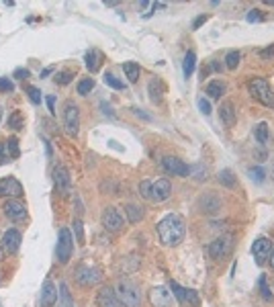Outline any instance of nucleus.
<instances>
[{
	"mask_svg": "<svg viewBox=\"0 0 274 307\" xmlns=\"http://www.w3.org/2000/svg\"><path fill=\"white\" fill-rule=\"evenodd\" d=\"M158 236L162 240L164 246H178L184 236H186V225H184V219L180 215H176V213H170L166 215L160 223H158Z\"/></svg>",
	"mask_w": 274,
	"mask_h": 307,
	"instance_id": "f257e3e1",
	"label": "nucleus"
},
{
	"mask_svg": "<svg viewBox=\"0 0 274 307\" xmlns=\"http://www.w3.org/2000/svg\"><path fill=\"white\" fill-rule=\"evenodd\" d=\"M139 193L145 201L149 203H162L166 199H170L172 193V184L168 178H160V180H143L139 184Z\"/></svg>",
	"mask_w": 274,
	"mask_h": 307,
	"instance_id": "f03ea898",
	"label": "nucleus"
},
{
	"mask_svg": "<svg viewBox=\"0 0 274 307\" xmlns=\"http://www.w3.org/2000/svg\"><path fill=\"white\" fill-rule=\"evenodd\" d=\"M115 293L119 303H123L125 307H139L141 305V293L137 289V285L131 281H119L115 287Z\"/></svg>",
	"mask_w": 274,
	"mask_h": 307,
	"instance_id": "7ed1b4c3",
	"label": "nucleus"
},
{
	"mask_svg": "<svg viewBox=\"0 0 274 307\" xmlns=\"http://www.w3.org/2000/svg\"><path fill=\"white\" fill-rule=\"evenodd\" d=\"M248 88H250V94L260 105H264L268 109H274V90L270 88L268 80H264V78H254Z\"/></svg>",
	"mask_w": 274,
	"mask_h": 307,
	"instance_id": "20e7f679",
	"label": "nucleus"
},
{
	"mask_svg": "<svg viewBox=\"0 0 274 307\" xmlns=\"http://www.w3.org/2000/svg\"><path fill=\"white\" fill-rule=\"evenodd\" d=\"M74 252V238L68 227H62L57 234V244H55V256L60 260V264H68Z\"/></svg>",
	"mask_w": 274,
	"mask_h": 307,
	"instance_id": "39448f33",
	"label": "nucleus"
},
{
	"mask_svg": "<svg viewBox=\"0 0 274 307\" xmlns=\"http://www.w3.org/2000/svg\"><path fill=\"white\" fill-rule=\"evenodd\" d=\"M103 225H105V229H109V232L117 234L125 227V217L117 207H107L105 213H103Z\"/></svg>",
	"mask_w": 274,
	"mask_h": 307,
	"instance_id": "423d86ee",
	"label": "nucleus"
},
{
	"mask_svg": "<svg viewBox=\"0 0 274 307\" xmlns=\"http://www.w3.org/2000/svg\"><path fill=\"white\" fill-rule=\"evenodd\" d=\"M149 303L151 307H174V293L170 291V287H151Z\"/></svg>",
	"mask_w": 274,
	"mask_h": 307,
	"instance_id": "0eeeda50",
	"label": "nucleus"
},
{
	"mask_svg": "<svg viewBox=\"0 0 274 307\" xmlns=\"http://www.w3.org/2000/svg\"><path fill=\"white\" fill-rule=\"evenodd\" d=\"M103 277H101V271L99 268H94L90 264H80L76 268V281L80 283L82 287H92L96 285Z\"/></svg>",
	"mask_w": 274,
	"mask_h": 307,
	"instance_id": "6e6552de",
	"label": "nucleus"
},
{
	"mask_svg": "<svg viewBox=\"0 0 274 307\" xmlns=\"http://www.w3.org/2000/svg\"><path fill=\"white\" fill-rule=\"evenodd\" d=\"M162 168L168 172V174L182 176V178H186L190 174V166H186L180 158H176V156H164L162 158Z\"/></svg>",
	"mask_w": 274,
	"mask_h": 307,
	"instance_id": "1a4fd4ad",
	"label": "nucleus"
},
{
	"mask_svg": "<svg viewBox=\"0 0 274 307\" xmlns=\"http://www.w3.org/2000/svg\"><path fill=\"white\" fill-rule=\"evenodd\" d=\"M53 184L57 188V193L60 195H68L72 190V176L66 166H55L53 170Z\"/></svg>",
	"mask_w": 274,
	"mask_h": 307,
	"instance_id": "9d476101",
	"label": "nucleus"
},
{
	"mask_svg": "<svg viewBox=\"0 0 274 307\" xmlns=\"http://www.w3.org/2000/svg\"><path fill=\"white\" fill-rule=\"evenodd\" d=\"M64 123H66V129H68L70 136H78V129H80V111H78V107L74 103L66 105Z\"/></svg>",
	"mask_w": 274,
	"mask_h": 307,
	"instance_id": "9b49d317",
	"label": "nucleus"
},
{
	"mask_svg": "<svg viewBox=\"0 0 274 307\" xmlns=\"http://www.w3.org/2000/svg\"><path fill=\"white\" fill-rule=\"evenodd\" d=\"M2 211H4V215L10 221H23V219H27V207L21 201H16V199H8L2 205Z\"/></svg>",
	"mask_w": 274,
	"mask_h": 307,
	"instance_id": "f8f14e48",
	"label": "nucleus"
},
{
	"mask_svg": "<svg viewBox=\"0 0 274 307\" xmlns=\"http://www.w3.org/2000/svg\"><path fill=\"white\" fill-rule=\"evenodd\" d=\"M272 250L274 248H272V242L268 238H258L256 242L252 244V254H254V258H256L258 264H264L270 258Z\"/></svg>",
	"mask_w": 274,
	"mask_h": 307,
	"instance_id": "ddd939ff",
	"label": "nucleus"
},
{
	"mask_svg": "<svg viewBox=\"0 0 274 307\" xmlns=\"http://www.w3.org/2000/svg\"><path fill=\"white\" fill-rule=\"evenodd\" d=\"M21 195H23V184L16 178H12V176L0 178V197L14 199V197H21Z\"/></svg>",
	"mask_w": 274,
	"mask_h": 307,
	"instance_id": "4468645a",
	"label": "nucleus"
},
{
	"mask_svg": "<svg viewBox=\"0 0 274 307\" xmlns=\"http://www.w3.org/2000/svg\"><path fill=\"white\" fill-rule=\"evenodd\" d=\"M21 232H16V229H6L4 236H2V250L6 254H16L18 248H21Z\"/></svg>",
	"mask_w": 274,
	"mask_h": 307,
	"instance_id": "2eb2a0df",
	"label": "nucleus"
},
{
	"mask_svg": "<svg viewBox=\"0 0 274 307\" xmlns=\"http://www.w3.org/2000/svg\"><path fill=\"white\" fill-rule=\"evenodd\" d=\"M231 250V236H223V238H217V240H213L211 246H209V254L211 258H223L227 256Z\"/></svg>",
	"mask_w": 274,
	"mask_h": 307,
	"instance_id": "dca6fc26",
	"label": "nucleus"
},
{
	"mask_svg": "<svg viewBox=\"0 0 274 307\" xmlns=\"http://www.w3.org/2000/svg\"><path fill=\"white\" fill-rule=\"evenodd\" d=\"M57 297H60V291L55 289V283L47 279L43 283V287H41V297H39V303H41V307H51V305H55Z\"/></svg>",
	"mask_w": 274,
	"mask_h": 307,
	"instance_id": "f3484780",
	"label": "nucleus"
},
{
	"mask_svg": "<svg viewBox=\"0 0 274 307\" xmlns=\"http://www.w3.org/2000/svg\"><path fill=\"white\" fill-rule=\"evenodd\" d=\"M96 303H99V307H119V299H117V293L111 289V287H103V289L99 291V295H96Z\"/></svg>",
	"mask_w": 274,
	"mask_h": 307,
	"instance_id": "a211bd4d",
	"label": "nucleus"
},
{
	"mask_svg": "<svg viewBox=\"0 0 274 307\" xmlns=\"http://www.w3.org/2000/svg\"><path fill=\"white\" fill-rule=\"evenodd\" d=\"M147 90H149V99H151V103L160 105V103H162V97H164V82H162L160 78H155V76H153V78L149 80Z\"/></svg>",
	"mask_w": 274,
	"mask_h": 307,
	"instance_id": "6ab92c4d",
	"label": "nucleus"
},
{
	"mask_svg": "<svg viewBox=\"0 0 274 307\" xmlns=\"http://www.w3.org/2000/svg\"><path fill=\"white\" fill-rule=\"evenodd\" d=\"M101 62H103V53H101V51H96V49H88V51H86L84 64H86L88 72H99Z\"/></svg>",
	"mask_w": 274,
	"mask_h": 307,
	"instance_id": "aec40b11",
	"label": "nucleus"
},
{
	"mask_svg": "<svg viewBox=\"0 0 274 307\" xmlns=\"http://www.w3.org/2000/svg\"><path fill=\"white\" fill-rule=\"evenodd\" d=\"M219 115H221V121L231 127V125H236V111H233V103L225 101L221 107H219Z\"/></svg>",
	"mask_w": 274,
	"mask_h": 307,
	"instance_id": "412c9836",
	"label": "nucleus"
},
{
	"mask_svg": "<svg viewBox=\"0 0 274 307\" xmlns=\"http://www.w3.org/2000/svg\"><path fill=\"white\" fill-rule=\"evenodd\" d=\"M199 205H201V211H205V213H217L219 207H221V201L215 195H205L199 201Z\"/></svg>",
	"mask_w": 274,
	"mask_h": 307,
	"instance_id": "4be33fe9",
	"label": "nucleus"
},
{
	"mask_svg": "<svg viewBox=\"0 0 274 307\" xmlns=\"http://www.w3.org/2000/svg\"><path fill=\"white\" fill-rule=\"evenodd\" d=\"M211 99H221L223 94H225V82H221V80H213V82H209L207 84V90H205Z\"/></svg>",
	"mask_w": 274,
	"mask_h": 307,
	"instance_id": "5701e85b",
	"label": "nucleus"
},
{
	"mask_svg": "<svg viewBox=\"0 0 274 307\" xmlns=\"http://www.w3.org/2000/svg\"><path fill=\"white\" fill-rule=\"evenodd\" d=\"M194 66H197V53H194V51H186V55H184V64H182V72H184L186 78H190V76H192Z\"/></svg>",
	"mask_w": 274,
	"mask_h": 307,
	"instance_id": "b1692460",
	"label": "nucleus"
},
{
	"mask_svg": "<svg viewBox=\"0 0 274 307\" xmlns=\"http://www.w3.org/2000/svg\"><path fill=\"white\" fill-rule=\"evenodd\" d=\"M125 213H127V219L131 223H137V221L143 219V209L139 205H127L125 207Z\"/></svg>",
	"mask_w": 274,
	"mask_h": 307,
	"instance_id": "393cba45",
	"label": "nucleus"
},
{
	"mask_svg": "<svg viewBox=\"0 0 274 307\" xmlns=\"http://www.w3.org/2000/svg\"><path fill=\"white\" fill-rule=\"evenodd\" d=\"M123 72H125L129 82H137V80H139V66H137L135 62H125L123 64Z\"/></svg>",
	"mask_w": 274,
	"mask_h": 307,
	"instance_id": "a878e982",
	"label": "nucleus"
},
{
	"mask_svg": "<svg viewBox=\"0 0 274 307\" xmlns=\"http://www.w3.org/2000/svg\"><path fill=\"white\" fill-rule=\"evenodd\" d=\"M254 136H256L258 144L266 146V144H268V140H270V131H268V125H266V123H260L256 129H254Z\"/></svg>",
	"mask_w": 274,
	"mask_h": 307,
	"instance_id": "bb28decb",
	"label": "nucleus"
},
{
	"mask_svg": "<svg viewBox=\"0 0 274 307\" xmlns=\"http://www.w3.org/2000/svg\"><path fill=\"white\" fill-rule=\"evenodd\" d=\"M217 178H219V182H221L223 186H227V188H233V186H236V176H233L231 170H227V168L219 172Z\"/></svg>",
	"mask_w": 274,
	"mask_h": 307,
	"instance_id": "cd10ccee",
	"label": "nucleus"
},
{
	"mask_svg": "<svg viewBox=\"0 0 274 307\" xmlns=\"http://www.w3.org/2000/svg\"><path fill=\"white\" fill-rule=\"evenodd\" d=\"M240 60H242V55H240V51H229L227 55H225V66L229 68V70H236L238 66H240Z\"/></svg>",
	"mask_w": 274,
	"mask_h": 307,
	"instance_id": "c85d7f7f",
	"label": "nucleus"
},
{
	"mask_svg": "<svg viewBox=\"0 0 274 307\" xmlns=\"http://www.w3.org/2000/svg\"><path fill=\"white\" fill-rule=\"evenodd\" d=\"M105 82H107L111 88H115V90H125V88H127V86H125L119 78H117L115 74H111V72H107V74H105Z\"/></svg>",
	"mask_w": 274,
	"mask_h": 307,
	"instance_id": "c756f323",
	"label": "nucleus"
},
{
	"mask_svg": "<svg viewBox=\"0 0 274 307\" xmlns=\"http://www.w3.org/2000/svg\"><path fill=\"white\" fill-rule=\"evenodd\" d=\"M94 88V80L92 78H84V80H80V82H78V94H80V97H86V94L90 92Z\"/></svg>",
	"mask_w": 274,
	"mask_h": 307,
	"instance_id": "7c9ffc66",
	"label": "nucleus"
},
{
	"mask_svg": "<svg viewBox=\"0 0 274 307\" xmlns=\"http://www.w3.org/2000/svg\"><path fill=\"white\" fill-rule=\"evenodd\" d=\"M6 150H8V158L16 160L18 154H21V150H18V140H16V138H10V140L6 142Z\"/></svg>",
	"mask_w": 274,
	"mask_h": 307,
	"instance_id": "2f4dec72",
	"label": "nucleus"
},
{
	"mask_svg": "<svg viewBox=\"0 0 274 307\" xmlns=\"http://www.w3.org/2000/svg\"><path fill=\"white\" fill-rule=\"evenodd\" d=\"M170 289H172V293L176 295V299H178L180 303H186V289H182V287L178 285V283H170Z\"/></svg>",
	"mask_w": 274,
	"mask_h": 307,
	"instance_id": "473e14b6",
	"label": "nucleus"
},
{
	"mask_svg": "<svg viewBox=\"0 0 274 307\" xmlns=\"http://www.w3.org/2000/svg\"><path fill=\"white\" fill-rule=\"evenodd\" d=\"M55 82L62 84V86L70 84V82H72V70H62V72H57V74H55Z\"/></svg>",
	"mask_w": 274,
	"mask_h": 307,
	"instance_id": "72a5a7b5",
	"label": "nucleus"
},
{
	"mask_svg": "<svg viewBox=\"0 0 274 307\" xmlns=\"http://www.w3.org/2000/svg\"><path fill=\"white\" fill-rule=\"evenodd\" d=\"M8 127H12V129H23V115L18 113V111H14L10 117H8Z\"/></svg>",
	"mask_w": 274,
	"mask_h": 307,
	"instance_id": "f704fd0d",
	"label": "nucleus"
},
{
	"mask_svg": "<svg viewBox=\"0 0 274 307\" xmlns=\"http://www.w3.org/2000/svg\"><path fill=\"white\" fill-rule=\"evenodd\" d=\"M27 94L33 105H41V90H39L37 86H27Z\"/></svg>",
	"mask_w": 274,
	"mask_h": 307,
	"instance_id": "c9c22d12",
	"label": "nucleus"
},
{
	"mask_svg": "<svg viewBox=\"0 0 274 307\" xmlns=\"http://www.w3.org/2000/svg\"><path fill=\"white\" fill-rule=\"evenodd\" d=\"M72 227H74V232H76V240L80 242V244H84V225H82V221L76 219V221L72 223Z\"/></svg>",
	"mask_w": 274,
	"mask_h": 307,
	"instance_id": "e433bc0d",
	"label": "nucleus"
},
{
	"mask_svg": "<svg viewBox=\"0 0 274 307\" xmlns=\"http://www.w3.org/2000/svg\"><path fill=\"white\" fill-rule=\"evenodd\" d=\"M60 297H62V301H64V307H72V297H70V293H68V285H66V283L60 285Z\"/></svg>",
	"mask_w": 274,
	"mask_h": 307,
	"instance_id": "4c0bfd02",
	"label": "nucleus"
},
{
	"mask_svg": "<svg viewBox=\"0 0 274 307\" xmlns=\"http://www.w3.org/2000/svg\"><path fill=\"white\" fill-rule=\"evenodd\" d=\"M260 293H262V297L264 299H272V291H270V287H268V281H266V277H260Z\"/></svg>",
	"mask_w": 274,
	"mask_h": 307,
	"instance_id": "58836bf2",
	"label": "nucleus"
},
{
	"mask_svg": "<svg viewBox=\"0 0 274 307\" xmlns=\"http://www.w3.org/2000/svg\"><path fill=\"white\" fill-rule=\"evenodd\" d=\"M246 18H248V23H262V21H264V14H262L258 8H254V10L248 12Z\"/></svg>",
	"mask_w": 274,
	"mask_h": 307,
	"instance_id": "ea45409f",
	"label": "nucleus"
},
{
	"mask_svg": "<svg viewBox=\"0 0 274 307\" xmlns=\"http://www.w3.org/2000/svg\"><path fill=\"white\" fill-rule=\"evenodd\" d=\"M190 174L197 178V180H205V178H207V170L201 168V164H199V166H192V168H190Z\"/></svg>",
	"mask_w": 274,
	"mask_h": 307,
	"instance_id": "a19ab883",
	"label": "nucleus"
},
{
	"mask_svg": "<svg viewBox=\"0 0 274 307\" xmlns=\"http://www.w3.org/2000/svg\"><path fill=\"white\" fill-rule=\"evenodd\" d=\"M186 303H190L192 307H197V305H199V295H197V291L186 289Z\"/></svg>",
	"mask_w": 274,
	"mask_h": 307,
	"instance_id": "79ce46f5",
	"label": "nucleus"
},
{
	"mask_svg": "<svg viewBox=\"0 0 274 307\" xmlns=\"http://www.w3.org/2000/svg\"><path fill=\"white\" fill-rule=\"evenodd\" d=\"M0 90H2V92H12V90H14L12 80H8V78H0Z\"/></svg>",
	"mask_w": 274,
	"mask_h": 307,
	"instance_id": "37998d69",
	"label": "nucleus"
},
{
	"mask_svg": "<svg viewBox=\"0 0 274 307\" xmlns=\"http://www.w3.org/2000/svg\"><path fill=\"white\" fill-rule=\"evenodd\" d=\"M250 176H254V180H256V182H262L264 180V170L262 168H252Z\"/></svg>",
	"mask_w": 274,
	"mask_h": 307,
	"instance_id": "c03bdc74",
	"label": "nucleus"
},
{
	"mask_svg": "<svg viewBox=\"0 0 274 307\" xmlns=\"http://www.w3.org/2000/svg\"><path fill=\"white\" fill-rule=\"evenodd\" d=\"M199 109L203 111V115H207V117L211 115V103L207 99H199Z\"/></svg>",
	"mask_w": 274,
	"mask_h": 307,
	"instance_id": "a18cd8bd",
	"label": "nucleus"
},
{
	"mask_svg": "<svg viewBox=\"0 0 274 307\" xmlns=\"http://www.w3.org/2000/svg\"><path fill=\"white\" fill-rule=\"evenodd\" d=\"M8 162V150H6V142H0V164Z\"/></svg>",
	"mask_w": 274,
	"mask_h": 307,
	"instance_id": "49530a36",
	"label": "nucleus"
},
{
	"mask_svg": "<svg viewBox=\"0 0 274 307\" xmlns=\"http://www.w3.org/2000/svg\"><path fill=\"white\" fill-rule=\"evenodd\" d=\"M29 76H31V74H29L27 68H18V70H14V78H21V80H23V78H29Z\"/></svg>",
	"mask_w": 274,
	"mask_h": 307,
	"instance_id": "de8ad7c7",
	"label": "nucleus"
},
{
	"mask_svg": "<svg viewBox=\"0 0 274 307\" xmlns=\"http://www.w3.org/2000/svg\"><path fill=\"white\" fill-rule=\"evenodd\" d=\"M260 57H264V60H272V57H274V45L262 49V51H260Z\"/></svg>",
	"mask_w": 274,
	"mask_h": 307,
	"instance_id": "09e8293b",
	"label": "nucleus"
},
{
	"mask_svg": "<svg viewBox=\"0 0 274 307\" xmlns=\"http://www.w3.org/2000/svg\"><path fill=\"white\" fill-rule=\"evenodd\" d=\"M207 23V16L203 14V16H197V18H194V21H192V29H199L201 25H205Z\"/></svg>",
	"mask_w": 274,
	"mask_h": 307,
	"instance_id": "8fccbe9b",
	"label": "nucleus"
},
{
	"mask_svg": "<svg viewBox=\"0 0 274 307\" xmlns=\"http://www.w3.org/2000/svg\"><path fill=\"white\" fill-rule=\"evenodd\" d=\"M47 107H49V113L55 115V97H47Z\"/></svg>",
	"mask_w": 274,
	"mask_h": 307,
	"instance_id": "3c124183",
	"label": "nucleus"
},
{
	"mask_svg": "<svg viewBox=\"0 0 274 307\" xmlns=\"http://www.w3.org/2000/svg\"><path fill=\"white\" fill-rule=\"evenodd\" d=\"M51 72H53V68H45V70L41 72V76H43V78H47V76H49Z\"/></svg>",
	"mask_w": 274,
	"mask_h": 307,
	"instance_id": "603ef678",
	"label": "nucleus"
},
{
	"mask_svg": "<svg viewBox=\"0 0 274 307\" xmlns=\"http://www.w3.org/2000/svg\"><path fill=\"white\" fill-rule=\"evenodd\" d=\"M270 264H272V268H274V250H272V254H270Z\"/></svg>",
	"mask_w": 274,
	"mask_h": 307,
	"instance_id": "864d4df0",
	"label": "nucleus"
},
{
	"mask_svg": "<svg viewBox=\"0 0 274 307\" xmlns=\"http://www.w3.org/2000/svg\"><path fill=\"white\" fill-rule=\"evenodd\" d=\"M4 258V250H2V246H0V260Z\"/></svg>",
	"mask_w": 274,
	"mask_h": 307,
	"instance_id": "5fc2aeb1",
	"label": "nucleus"
}]
</instances>
